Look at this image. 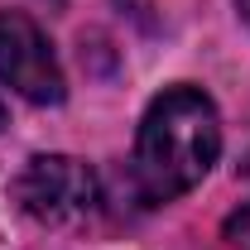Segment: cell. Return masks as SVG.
<instances>
[{
    "label": "cell",
    "mask_w": 250,
    "mask_h": 250,
    "mask_svg": "<svg viewBox=\"0 0 250 250\" xmlns=\"http://www.w3.org/2000/svg\"><path fill=\"white\" fill-rule=\"evenodd\" d=\"M221 154V116L197 87H168L149 101L135 135V188L145 202H173L197 188Z\"/></svg>",
    "instance_id": "obj_1"
},
{
    "label": "cell",
    "mask_w": 250,
    "mask_h": 250,
    "mask_svg": "<svg viewBox=\"0 0 250 250\" xmlns=\"http://www.w3.org/2000/svg\"><path fill=\"white\" fill-rule=\"evenodd\" d=\"M15 202L43 226H72L101 207V183L72 154H34L15 178Z\"/></svg>",
    "instance_id": "obj_2"
},
{
    "label": "cell",
    "mask_w": 250,
    "mask_h": 250,
    "mask_svg": "<svg viewBox=\"0 0 250 250\" xmlns=\"http://www.w3.org/2000/svg\"><path fill=\"white\" fill-rule=\"evenodd\" d=\"M0 82L15 96L34 101V106H58L67 96L62 67L53 58V43L20 10H5L0 15Z\"/></svg>",
    "instance_id": "obj_3"
},
{
    "label": "cell",
    "mask_w": 250,
    "mask_h": 250,
    "mask_svg": "<svg viewBox=\"0 0 250 250\" xmlns=\"http://www.w3.org/2000/svg\"><path fill=\"white\" fill-rule=\"evenodd\" d=\"M236 5H241V15H246V20H250V0H236Z\"/></svg>",
    "instance_id": "obj_4"
},
{
    "label": "cell",
    "mask_w": 250,
    "mask_h": 250,
    "mask_svg": "<svg viewBox=\"0 0 250 250\" xmlns=\"http://www.w3.org/2000/svg\"><path fill=\"white\" fill-rule=\"evenodd\" d=\"M0 125H5V106H0Z\"/></svg>",
    "instance_id": "obj_5"
},
{
    "label": "cell",
    "mask_w": 250,
    "mask_h": 250,
    "mask_svg": "<svg viewBox=\"0 0 250 250\" xmlns=\"http://www.w3.org/2000/svg\"><path fill=\"white\" fill-rule=\"evenodd\" d=\"M53 5H62V0H53Z\"/></svg>",
    "instance_id": "obj_6"
}]
</instances>
